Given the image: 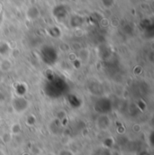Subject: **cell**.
Segmentation results:
<instances>
[{"mask_svg": "<svg viewBox=\"0 0 154 155\" xmlns=\"http://www.w3.org/2000/svg\"><path fill=\"white\" fill-rule=\"evenodd\" d=\"M13 107L15 108L16 112L22 113L28 107V105H27L26 100H25L24 98L18 97V98H15L13 102Z\"/></svg>", "mask_w": 154, "mask_h": 155, "instance_id": "6da1fadb", "label": "cell"}]
</instances>
